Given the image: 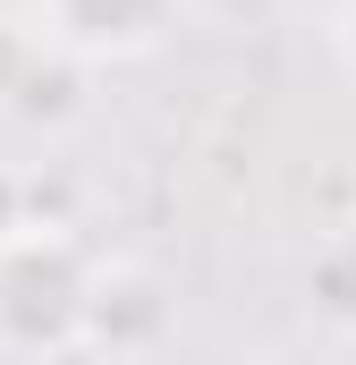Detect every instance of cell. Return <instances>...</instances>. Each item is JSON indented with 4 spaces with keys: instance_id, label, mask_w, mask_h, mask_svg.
Returning a JSON list of instances; mask_svg holds the SVG:
<instances>
[{
    "instance_id": "obj_1",
    "label": "cell",
    "mask_w": 356,
    "mask_h": 365,
    "mask_svg": "<svg viewBox=\"0 0 356 365\" xmlns=\"http://www.w3.org/2000/svg\"><path fill=\"white\" fill-rule=\"evenodd\" d=\"M51 34L77 51H145L170 17V0H43Z\"/></svg>"
},
{
    "instance_id": "obj_2",
    "label": "cell",
    "mask_w": 356,
    "mask_h": 365,
    "mask_svg": "<svg viewBox=\"0 0 356 365\" xmlns=\"http://www.w3.org/2000/svg\"><path fill=\"white\" fill-rule=\"evenodd\" d=\"M340 34H356V0H348V26H340Z\"/></svg>"
}]
</instances>
